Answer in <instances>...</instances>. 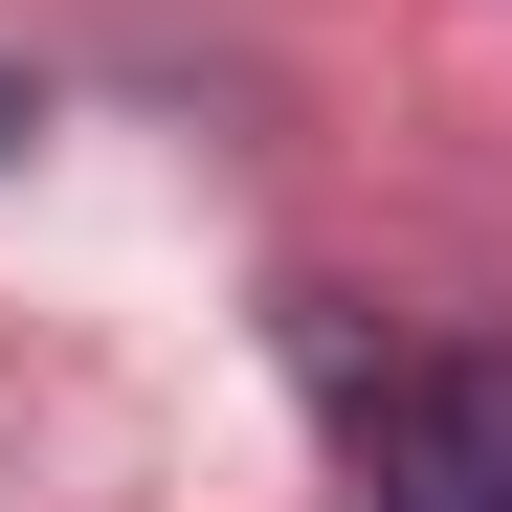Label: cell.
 Returning a JSON list of instances; mask_svg holds the SVG:
<instances>
[{
    "instance_id": "cell-1",
    "label": "cell",
    "mask_w": 512,
    "mask_h": 512,
    "mask_svg": "<svg viewBox=\"0 0 512 512\" xmlns=\"http://www.w3.org/2000/svg\"><path fill=\"white\" fill-rule=\"evenodd\" d=\"M379 512H512V357H423L379 379Z\"/></svg>"
},
{
    "instance_id": "cell-2",
    "label": "cell",
    "mask_w": 512,
    "mask_h": 512,
    "mask_svg": "<svg viewBox=\"0 0 512 512\" xmlns=\"http://www.w3.org/2000/svg\"><path fill=\"white\" fill-rule=\"evenodd\" d=\"M0 134H45V90H23V67H0Z\"/></svg>"
}]
</instances>
